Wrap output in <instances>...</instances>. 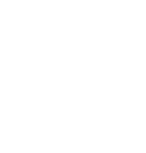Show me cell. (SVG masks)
Here are the masks:
<instances>
[]
</instances>
